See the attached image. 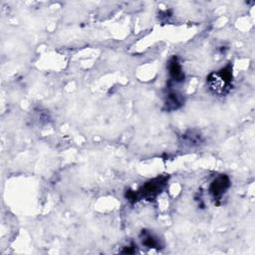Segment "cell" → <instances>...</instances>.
<instances>
[{"label":"cell","mask_w":255,"mask_h":255,"mask_svg":"<svg viewBox=\"0 0 255 255\" xmlns=\"http://www.w3.org/2000/svg\"><path fill=\"white\" fill-rule=\"evenodd\" d=\"M208 89L219 97L227 95L233 87V72L232 64L228 63L226 66L217 71H213L206 77Z\"/></svg>","instance_id":"cell-2"},{"label":"cell","mask_w":255,"mask_h":255,"mask_svg":"<svg viewBox=\"0 0 255 255\" xmlns=\"http://www.w3.org/2000/svg\"><path fill=\"white\" fill-rule=\"evenodd\" d=\"M51 117L47 110L38 108L33 111V121L38 125H46L50 122Z\"/></svg>","instance_id":"cell-8"},{"label":"cell","mask_w":255,"mask_h":255,"mask_svg":"<svg viewBox=\"0 0 255 255\" xmlns=\"http://www.w3.org/2000/svg\"><path fill=\"white\" fill-rule=\"evenodd\" d=\"M183 104V96L178 91L173 90L172 86L167 85V90L163 98V110L167 112H173L180 109Z\"/></svg>","instance_id":"cell-6"},{"label":"cell","mask_w":255,"mask_h":255,"mask_svg":"<svg viewBox=\"0 0 255 255\" xmlns=\"http://www.w3.org/2000/svg\"><path fill=\"white\" fill-rule=\"evenodd\" d=\"M204 142V136L196 128L185 130L179 137V144L184 149H192L200 146Z\"/></svg>","instance_id":"cell-5"},{"label":"cell","mask_w":255,"mask_h":255,"mask_svg":"<svg viewBox=\"0 0 255 255\" xmlns=\"http://www.w3.org/2000/svg\"><path fill=\"white\" fill-rule=\"evenodd\" d=\"M135 245L133 244V243H131L130 245H128V246H126V247H124L125 249H123V250H121V253H125V254H132V253H135Z\"/></svg>","instance_id":"cell-9"},{"label":"cell","mask_w":255,"mask_h":255,"mask_svg":"<svg viewBox=\"0 0 255 255\" xmlns=\"http://www.w3.org/2000/svg\"><path fill=\"white\" fill-rule=\"evenodd\" d=\"M169 176L164 175H158L152 179L147 180L144 182L141 186H139L136 190H127L126 191V199L131 203L134 204L138 201H153L157 198L158 195L165 189L167 186Z\"/></svg>","instance_id":"cell-1"},{"label":"cell","mask_w":255,"mask_h":255,"mask_svg":"<svg viewBox=\"0 0 255 255\" xmlns=\"http://www.w3.org/2000/svg\"><path fill=\"white\" fill-rule=\"evenodd\" d=\"M139 239L142 244V246L150 249H161L163 247V243L161 239L151 232L150 230H141L139 234Z\"/></svg>","instance_id":"cell-7"},{"label":"cell","mask_w":255,"mask_h":255,"mask_svg":"<svg viewBox=\"0 0 255 255\" xmlns=\"http://www.w3.org/2000/svg\"><path fill=\"white\" fill-rule=\"evenodd\" d=\"M231 186V180L225 173H221L214 177L209 184L208 193L214 203H218L224 197Z\"/></svg>","instance_id":"cell-3"},{"label":"cell","mask_w":255,"mask_h":255,"mask_svg":"<svg viewBox=\"0 0 255 255\" xmlns=\"http://www.w3.org/2000/svg\"><path fill=\"white\" fill-rule=\"evenodd\" d=\"M166 70L168 73V86H173L174 84H181L185 80V74L183 72L182 65L178 59L177 56H172L167 64H166Z\"/></svg>","instance_id":"cell-4"}]
</instances>
